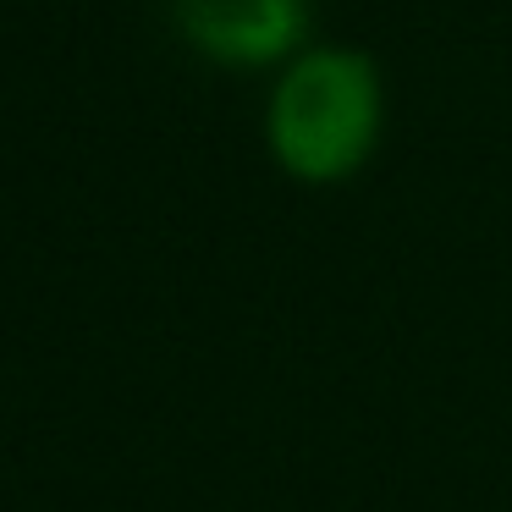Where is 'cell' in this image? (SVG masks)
Instances as JSON below:
<instances>
[{
	"instance_id": "1",
	"label": "cell",
	"mask_w": 512,
	"mask_h": 512,
	"mask_svg": "<svg viewBox=\"0 0 512 512\" xmlns=\"http://www.w3.org/2000/svg\"><path fill=\"white\" fill-rule=\"evenodd\" d=\"M386 138V78L358 45H303L265 100V149L281 177L342 188Z\"/></svg>"
},
{
	"instance_id": "2",
	"label": "cell",
	"mask_w": 512,
	"mask_h": 512,
	"mask_svg": "<svg viewBox=\"0 0 512 512\" xmlns=\"http://www.w3.org/2000/svg\"><path fill=\"white\" fill-rule=\"evenodd\" d=\"M171 23L193 56L226 72L287 67L303 45H314L309 0H171Z\"/></svg>"
}]
</instances>
